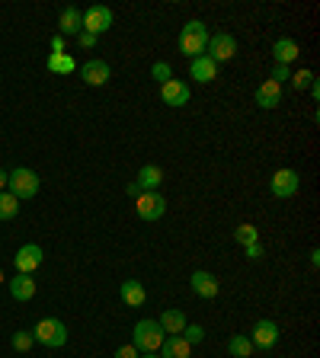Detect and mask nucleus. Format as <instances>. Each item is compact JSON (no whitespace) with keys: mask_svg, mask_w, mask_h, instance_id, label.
Here are the masks:
<instances>
[{"mask_svg":"<svg viewBox=\"0 0 320 358\" xmlns=\"http://www.w3.org/2000/svg\"><path fill=\"white\" fill-rule=\"evenodd\" d=\"M176 45L183 52L186 58H202L205 55V48H209V29L202 19H189L183 29H180V38H176Z\"/></svg>","mask_w":320,"mask_h":358,"instance_id":"obj_1","label":"nucleus"},{"mask_svg":"<svg viewBox=\"0 0 320 358\" xmlns=\"http://www.w3.org/2000/svg\"><path fill=\"white\" fill-rule=\"evenodd\" d=\"M164 339H167V333L160 330V323L157 320H138L135 330H131V346H135L141 355H147V352H160Z\"/></svg>","mask_w":320,"mask_h":358,"instance_id":"obj_2","label":"nucleus"},{"mask_svg":"<svg viewBox=\"0 0 320 358\" xmlns=\"http://www.w3.org/2000/svg\"><path fill=\"white\" fill-rule=\"evenodd\" d=\"M32 339L42 342V346H48V349H61L64 342H67V326H64L58 317H45V320L36 323Z\"/></svg>","mask_w":320,"mask_h":358,"instance_id":"obj_3","label":"nucleus"},{"mask_svg":"<svg viewBox=\"0 0 320 358\" xmlns=\"http://www.w3.org/2000/svg\"><path fill=\"white\" fill-rule=\"evenodd\" d=\"M7 186H10V195H17L19 202L39 195V176L32 173V170H26V166H17V170L7 176Z\"/></svg>","mask_w":320,"mask_h":358,"instance_id":"obj_4","label":"nucleus"},{"mask_svg":"<svg viewBox=\"0 0 320 358\" xmlns=\"http://www.w3.org/2000/svg\"><path fill=\"white\" fill-rule=\"evenodd\" d=\"M237 55V38L228 36V32H218V36H209V48H205V58H211L215 65H224Z\"/></svg>","mask_w":320,"mask_h":358,"instance_id":"obj_5","label":"nucleus"},{"mask_svg":"<svg viewBox=\"0 0 320 358\" xmlns=\"http://www.w3.org/2000/svg\"><path fill=\"white\" fill-rule=\"evenodd\" d=\"M135 212L141 221H160L167 214V199L160 192H141L135 199Z\"/></svg>","mask_w":320,"mask_h":358,"instance_id":"obj_6","label":"nucleus"},{"mask_svg":"<svg viewBox=\"0 0 320 358\" xmlns=\"http://www.w3.org/2000/svg\"><path fill=\"white\" fill-rule=\"evenodd\" d=\"M298 186H301V176L295 173V170H275L273 179H269V192L275 195V199H292L295 192H298Z\"/></svg>","mask_w":320,"mask_h":358,"instance_id":"obj_7","label":"nucleus"},{"mask_svg":"<svg viewBox=\"0 0 320 358\" xmlns=\"http://www.w3.org/2000/svg\"><path fill=\"white\" fill-rule=\"evenodd\" d=\"M112 10L109 7H90L83 10V32H90V36H103V32H109L112 29Z\"/></svg>","mask_w":320,"mask_h":358,"instance_id":"obj_8","label":"nucleus"},{"mask_svg":"<svg viewBox=\"0 0 320 358\" xmlns=\"http://www.w3.org/2000/svg\"><path fill=\"white\" fill-rule=\"evenodd\" d=\"M42 262H45V253H42L39 243H26V247H19L17 256H13V266H17V272H23V276H32Z\"/></svg>","mask_w":320,"mask_h":358,"instance_id":"obj_9","label":"nucleus"},{"mask_svg":"<svg viewBox=\"0 0 320 358\" xmlns=\"http://www.w3.org/2000/svg\"><path fill=\"white\" fill-rule=\"evenodd\" d=\"M81 80L87 83V87H106L112 77V67L106 65V61H100V58H90V61H83L81 67Z\"/></svg>","mask_w":320,"mask_h":358,"instance_id":"obj_10","label":"nucleus"},{"mask_svg":"<svg viewBox=\"0 0 320 358\" xmlns=\"http://www.w3.org/2000/svg\"><path fill=\"white\" fill-rule=\"evenodd\" d=\"M250 342H253V349H259V352L275 349V342H279V326H275V320H256L253 333H250Z\"/></svg>","mask_w":320,"mask_h":358,"instance_id":"obj_11","label":"nucleus"},{"mask_svg":"<svg viewBox=\"0 0 320 358\" xmlns=\"http://www.w3.org/2000/svg\"><path fill=\"white\" fill-rule=\"evenodd\" d=\"M189 96H192V90H189V83H183V80H167V83H160V100L167 102V106H173V109H180V106H186L189 102Z\"/></svg>","mask_w":320,"mask_h":358,"instance_id":"obj_12","label":"nucleus"},{"mask_svg":"<svg viewBox=\"0 0 320 358\" xmlns=\"http://www.w3.org/2000/svg\"><path fill=\"white\" fill-rule=\"evenodd\" d=\"M189 285H192V294H199V298H205V301H211V298H218V278L211 276V272H205V269H195L189 276Z\"/></svg>","mask_w":320,"mask_h":358,"instance_id":"obj_13","label":"nucleus"},{"mask_svg":"<svg viewBox=\"0 0 320 358\" xmlns=\"http://www.w3.org/2000/svg\"><path fill=\"white\" fill-rule=\"evenodd\" d=\"M83 32V13L74 7H64L58 16V36H81Z\"/></svg>","mask_w":320,"mask_h":358,"instance_id":"obj_14","label":"nucleus"},{"mask_svg":"<svg viewBox=\"0 0 320 358\" xmlns=\"http://www.w3.org/2000/svg\"><path fill=\"white\" fill-rule=\"evenodd\" d=\"M253 100L259 109H275V106L282 102V83H275V80L259 83V90H256Z\"/></svg>","mask_w":320,"mask_h":358,"instance_id":"obj_15","label":"nucleus"},{"mask_svg":"<svg viewBox=\"0 0 320 358\" xmlns=\"http://www.w3.org/2000/svg\"><path fill=\"white\" fill-rule=\"evenodd\" d=\"M135 183H138V189H141V192H157V189H160V183H164V170H160L157 164H145L141 170H138Z\"/></svg>","mask_w":320,"mask_h":358,"instance_id":"obj_16","label":"nucleus"},{"mask_svg":"<svg viewBox=\"0 0 320 358\" xmlns=\"http://www.w3.org/2000/svg\"><path fill=\"white\" fill-rule=\"evenodd\" d=\"M189 77L195 83H211L215 80V77H218V65H215V61H211V58H192L189 61Z\"/></svg>","mask_w":320,"mask_h":358,"instance_id":"obj_17","label":"nucleus"},{"mask_svg":"<svg viewBox=\"0 0 320 358\" xmlns=\"http://www.w3.org/2000/svg\"><path fill=\"white\" fill-rule=\"evenodd\" d=\"M7 285H10L13 301H32V298H36V278H32V276H23V272H17V276L7 282Z\"/></svg>","mask_w":320,"mask_h":358,"instance_id":"obj_18","label":"nucleus"},{"mask_svg":"<svg viewBox=\"0 0 320 358\" xmlns=\"http://www.w3.org/2000/svg\"><path fill=\"white\" fill-rule=\"evenodd\" d=\"M301 55V45L295 42V38H275V45H273V58H275V65H292L295 58Z\"/></svg>","mask_w":320,"mask_h":358,"instance_id":"obj_19","label":"nucleus"},{"mask_svg":"<svg viewBox=\"0 0 320 358\" xmlns=\"http://www.w3.org/2000/svg\"><path fill=\"white\" fill-rule=\"evenodd\" d=\"M192 346L183 339V336H167L164 346H160V358H189Z\"/></svg>","mask_w":320,"mask_h":358,"instance_id":"obj_20","label":"nucleus"},{"mask_svg":"<svg viewBox=\"0 0 320 358\" xmlns=\"http://www.w3.org/2000/svg\"><path fill=\"white\" fill-rule=\"evenodd\" d=\"M122 301H125L128 307H141V304L147 301L145 285H141L138 278H128V282H122Z\"/></svg>","mask_w":320,"mask_h":358,"instance_id":"obj_21","label":"nucleus"},{"mask_svg":"<svg viewBox=\"0 0 320 358\" xmlns=\"http://www.w3.org/2000/svg\"><path fill=\"white\" fill-rule=\"evenodd\" d=\"M157 323H160V330H164L167 336H180V333L186 330V313L183 311H164Z\"/></svg>","mask_w":320,"mask_h":358,"instance_id":"obj_22","label":"nucleus"},{"mask_svg":"<svg viewBox=\"0 0 320 358\" xmlns=\"http://www.w3.org/2000/svg\"><path fill=\"white\" fill-rule=\"evenodd\" d=\"M45 67L52 74H74V71H77V61H74L67 52H61V55H48Z\"/></svg>","mask_w":320,"mask_h":358,"instance_id":"obj_23","label":"nucleus"},{"mask_svg":"<svg viewBox=\"0 0 320 358\" xmlns=\"http://www.w3.org/2000/svg\"><path fill=\"white\" fill-rule=\"evenodd\" d=\"M228 352L234 358H250V355H253V342H250V336H231V339H228Z\"/></svg>","mask_w":320,"mask_h":358,"instance_id":"obj_24","label":"nucleus"},{"mask_svg":"<svg viewBox=\"0 0 320 358\" xmlns=\"http://www.w3.org/2000/svg\"><path fill=\"white\" fill-rule=\"evenodd\" d=\"M19 214V199L10 192H0V221H13Z\"/></svg>","mask_w":320,"mask_h":358,"instance_id":"obj_25","label":"nucleus"},{"mask_svg":"<svg viewBox=\"0 0 320 358\" xmlns=\"http://www.w3.org/2000/svg\"><path fill=\"white\" fill-rule=\"evenodd\" d=\"M234 240H237L240 247H250V243H259V230H256L253 224H240V227H234Z\"/></svg>","mask_w":320,"mask_h":358,"instance_id":"obj_26","label":"nucleus"},{"mask_svg":"<svg viewBox=\"0 0 320 358\" xmlns=\"http://www.w3.org/2000/svg\"><path fill=\"white\" fill-rule=\"evenodd\" d=\"M10 342H13V349H17V352H29L36 339H32V333H29V330H19V333H13V339H10Z\"/></svg>","mask_w":320,"mask_h":358,"instance_id":"obj_27","label":"nucleus"},{"mask_svg":"<svg viewBox=\"0 0 320 358\" xmlns=\"http://www.w3.org/2000/svg\"><path fill=\"white\" fill-rule=\"evenodd\" d=\"M151 77H154L157 83H167V80H173V71H170L167 61H154V65H151Z\"/></svg>","mask_w":320,"mask_h":358,"instance_id":"obj_28","label":"nucleus"},{"mask_svg":"<svg viewBox=\"0 0 320 358\" xmlns=\"http://www.w3.org/2000/svg\"><path fill=\"white\" fill-rule=\"evenodd\" d=\"M183 339L189 342V346H199V342L205 339V330H202L199 323H186V330H183Z\"/></svg>","mask_w":320,"mask_h":358,"instance_id":"obj_29","label":"nucleus"},{"mask_svg":"<svg viewBox=\"0 0 320 358\" xmlns=\"http://www.w3.org/2000/svg\"><path fill=\"white\" fill-rule=\"evenodd\" d=\"M314 80H317V77H314V71H295V74H292L295 90H308Z\"/></svg>","mask_w":320,"mask_h":358,"instance_id":"obj_30","label":"nucleus"},{"mask_svg":"<svg viewBox=\"0 0 320 358\" xmlns=\"http://www.w3.org/2000/svg\"><path fill=\"white\" fill-rule=\"evenodd\" d=\"M288 77H292V67H288V65H275V67H273V77H269V80L282 83V80H288Z\"/></svg>","mask_w":320,"mask_h":358,"instance_id":"obj_31","label":"nucleus"},{"mask_svg":"<svg viewBox=\"0 0 320 358\" xmlns=\"http://www.w3.org/2000/svg\"><path fill=\"white\" fill-rule=\"evenodd\" d=\"M141 355V352L135 349V346H119V349H116V358H138Z\"/></svg>","mask_w":320,"mask_h":358,"instance_id":"obj_32","label":"nucleus"},{"mask_svg":"<svg viewBox=\"0 0 320 358\" xmlns=\"http://www.w3.org/2000/svg\"><path fill=\"white\" fill-rule=\"evenodd\" d=\"M244 253H247V259H263V243H250V247H244Z\"/></svg>","mask_w":320,"mask_h":358,"instance_id":"obj_33","label":"nucleus"},{"mask_svg":"<svg viewBox=\"0 0 320 358\" xmlns=\"http://www.w3.org/2000/svg\"><path fill=\"white\" fill-rule=\"evenodd\" d=\"M77 45H81V48H93V45H96V36H90V32H81V36H77Z\"/></svg>","mask_w":320,"mask_h":358,"instance_id":"obj_34","label":"nucleus"},{"mask_svg":"<svg viewBox=\"0 0 320 358\" xmlns=\"http://www.w3.org/2000/svg\"><path fill=\"white\" fill-rule=\"evenodd\" d=\"M64 52V36H55L52 38V55H61Z\"/></svg>","mask_w":320,"mask_h":358,"instance_id":"obj_35","label":"nucleus"},{"mask_svg":"<svg viewBox=\"0 0 320 358\" xmlns=\"http://www.w3.org/2000/svg\"><path fill=\"white\" fill-rule=\"evenodd\" d=\"M128 195H131V199H138V195H141V189H138V183H128V189H125Z\"/></svg>","mask_w":320,"mask_h":358,"instance_id":"obj_36","label":"nucleus"},{"mask_svg":"<svg viewBox=\"0 0 320 358\" xmlns=\"http://www.w3.org/2000/svg\"><path fill=\"white\" fill-rule=\"evenodd\" d=\"M7 176L10 173H3V170H0V192H3V186H7Z\"/></svg>","mask_w":320,"mask_h":358,"instance_id":"obj_37","label":"nucleus"},{"mask_svg":"<svg viewBox=\"0 0 320 358\" xmlns=\"http://www.w3.org/2000/svg\"><path fill=\"white\" fill-rule=\"evenodd\" d=\"M138 358H160L157 352H147V355H138Z\"/></svg>","mask_w":320,"mask_h":358,"instance_id":"obj_38","label":"nucleus"},{"mask_svg":"<svg viewBox=\"0 0 320 358\" xmlns=\"http://www.w3.org/2000/svg\"><path fill=\"white\" fill-rule=\"evenodd\" d=\"M3 282H7V278H3V272H0V285H3Z\"/></svg>","mask_w":320,"mask_h":358,"instance_id":"obj_39","label":"nucleus"}]
</instances>
